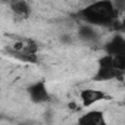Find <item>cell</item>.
I'll list each match as a JSON object with an SVG mask.
<instances>
[{"label":"cell","instance_id":"6da1fadb","mask_svg":"<svg viewBox=\"0 0 125 125\" xmlns=\"http://www.w3.org/2000/svg\"><path fill=\"white\" fill-rule=\"evenodd\" d=\"M80 13L83 19L93 27H112L116 21L118 10L112 0H99L84 8Z\"/></svg>","mask_w":125,"mask_h":125},{"label":"cell","instance_id":"7a4b0ae2","mask_svg":"<svg viewBox=\"0 0 125 125\" xmlns=\"http://www.w3.org/2000/svg\"><path fill=\"white\" fill-rule=\"evenodd\" d=\"M80 99L83 102L84 106H91L103 99H107V94L102 90H96V88H85V90H81L80 93Z\"/></svg>","mask_w":125,"mask_h":125},{"label":"cell","instance_id":"3957f363","mask_svg":"<svg viewBox=\"0 0 125 125\" xmlns=\"http://www.w3.org/2000/svg\"><path fill=\"white\" fill-rule=\"evenodd\" d=\"M30 97L32 99V102L35 103H43V102H47L50 94L46 88V84L44 83H35L30 87Z\"/></svg>","mask_w":125,"mask_h":125},{"label":"cell","instance_id":"277c9868","mask_svg":"<svg viewBox=\"0 0 125 125\" xmlns=\"http://www.w3.org/2000/svg\"><path fill=\"white\" fill-rule=\"evenodd\" d=\"M78 124L81 125H103L106 124L104 115L100 110H90L78 118Z\"/></svg>","mask_w":125,"mask_h":125},{"label":"cell","instance_id":"5b68a950","mask_svg":"<svg viewBox=\"0 0 125 125\" xmlns=\"http://www.w3.org/2000/svg\"><path fill=\"white\" fill-rule=\"evenodd\" d=\"M116 77L121 80L122 71L115 69V68H109V66H99V69L94 75V80L96 81H109V80H115Z\"/></svg>","mask_w":125,"mask_h":125},{"label":"cell","instance_id":"8992f818","mask_svg":"<svg viewBox=\"0 0 125 125\" xmlns=\"http://www.w3.org/2000/svg\"><path fill=\"white\" fill-rule=\"evenodd\" d=\"M104 50H106L107 54H112V56L124 54V53H125V40H124L121 35H115L113 40H110V41L104 46Z\"/></svg>","mask_w":125,"mask_h":125},{"label":"cell","instance_id":"52a82bcc","mask_svg":"<svg viewBox=\"0 0 125 125\" xmlns=\"http://www.w3.org/2000/svg\"><path fill=\"white\" fill-rule=\"evenodd\" d=\"M10 9L18 18H28L31 8L25 0H12L10 2Z\"/></svg>","mask_w":125,"mask_h":125},{"label":"cell","instance_id":"ba28073f","mask_svg":"<svg viewBox=\"0 0 125 125\" xmlns=\"http://www.w3.org/2000/svg\"><path fill=\"white\" fill-rule=\"evenodd\" d=\"M80 38L84 40V41L93 43V41H96V40L99 38V34H97V31L94 30V27L88 24V25H84V27L80 28Z\"/></svg>","mask_w":125,"mask_h":125}]
</instances>
